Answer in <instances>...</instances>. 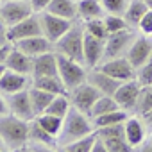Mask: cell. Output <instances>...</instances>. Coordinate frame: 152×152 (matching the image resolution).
I'll return each instance as SVG.
<instances>
[{
    "label": "cell",
    "instance_id": "603a6c76",
    "mask_svg": "<svg viewBox=\"0 0 152 152\" xmlns=\"http://www.w3.org/2000/svg\"><path fill=\"white\" fill-rule=\"evenodd\" d=\"M45 11H48L56 16L66 18V20H73L75 16H79L77 15V4L73 0H52Z\"/></svg>",
    "mask_w": 152,
    "mask_h": 152
},
{
    "label": "cell",
    "instance_id": "44dd1931",
    "mask_svg": "<svg viewBox=\"0 0 152 152\" xmlns=\"http://www.w3.org/2000/svg\"><path fill=\"white\" fill-rule=\"evenodd\" d=\"M6 66L13 72L23 73V75H32V68H34V57L27 56L25 52H22L20 48L13 47L7 59H6Z\"/></svg>",
    "mask_w": 152,
    "mask_h": 152
},
{
    "label": "cell",
    "instance_id": "2e32d148",
    "mask_svg": "<svg viewBox=\"0 0 152 152\" xmlns=\"http://www.w3.org/2000/svg\"><path fill=\"white\" fill-rule=\"evenodd\" d=\"M104 47H106L104 39H99V38L84 32V64L90 68L99 66L104 59Z\"/></svg>",
    "mask_w": 152,
    "mask_h": 152
},
{
    "label": "cell",
    "instance_id": "f6af8a7d",
    "mask_svg": "<svg viewBox=\"0 0 152 152\" xmlns=\"http://www.w3.org/2000/svg\"><path fill=\"white\" fill-rule=\"evenodd\" d=\"M0 32H7V27H6V23H4V20H2V16H0Z\"/></svg>",
    "mask_w": 152,
    "mask_h": 152
},
{
    "label": "cell",
    "instance_id": "b9f144b4",
    "mask_svg": "<svg viewBox=\"0 0 152 152\" xmlns=\"http://www.w3.org/2000/svg\"><path fill=\"white\" fill-rule=\"evenodd\" d=\"M9 113V106H7V102L2 99V97H0V116H2V115H7Z\"/></svg>",
    "mask_w": 152,
    "mask_h": 152
},
{
    "label": "cell",
    "instance_id": "7a4b0ae2",
    "mask_svg": "<svg viewBox=\"0 0 152 152\" xmlns=\"http://www.w3.org/2000/svg\"><path fill=\"white\" fill-rule=\"evenodd\" d=\"M0 136L11 150L25 148V143L29 141V122L9 111L7 115L0 116Z\"/></svg>",
    "mask_w": 152,
    "mask_h": 152
},
{
    "label": "cell",
    "instance_id": "9c48e42d",
    "mask_svg": "<svg viewBox=\"0 0 152 152\" xmlns=\"http://www.w3.org/2000/svg\"><path fill=\"white\" fill-rule=\"evenodd\" d=\"M131 45H132V34L129 32V29L109 34L107 39H106L104 59H102V61H109V59L122 57L124 54H127V50H129Z\"/></svg>",
    "mask_w": 152,
    "mask_h": 152
},
{
    "label": "cell",
    "instance_id": "30bf717a",
    "mask_svg": "<svg viewBox=\"0 0 152 152\" xmlns=\"http://www.w3.org/2000/svg\"><path fill=\"white\" fill-rule=\"evenodd\" d=\"M7 106H9V111H11L13 115H16L18 118H22V120L31 122V120L36 118V113H34V107H32V100H31L29 88L7 95Z\"/></svg>",
    "mask_w": 152,
    "mask_h": 152
},
{
    "label": "cell",
    "instance_id": "f907efd6",
    "mask_svg": "<svg viewBox=\"0 0 152 152\" xmlns=\"http://www.w3.org/2000/svg\"><path fill=\"white\" fill-rule=\"evenodd\" d=\"M150 86H152V84H150Z\"/></svg>",
    "mask_w": 152,
    "mask_h": 152
},
{
    "label": "cell",
    "instance_id": "681fc988",
    "mask_svg": "<svg viewBox=\"0 0 152 152\" xmlns=\"http://www.w3.org/2000/svg\"><path fill=\"white\" fill-rule=\"evenodd\" d=\"M148 61H150V63H152V54H150V59H148Z\"/></svg>",
    "mask_w": 152,
    "mask_h": 152
},
{
    "label": "cell",
    "instance_id": "1f68e13d",
    "mask_svg": "<svg viewBox=\"0 0 152 152\" xmlns=\"http://www.w3.org/2000/svg\"><path fill=\"white\" fill-rule=\"evenodd\" d=\"M84 29H86V32H88V34H91V36L99 38V39H104V41H106V39H107V36H109V32H107V29H106V23H104V18L86 20Z\"/></svg>",
    "mask_w": 152,
    "mask_h": 152
},
{
    "label": "cell",
    "instance_id": "cb8c5ba5",
    "mask_svg": "<svg viewBox=\"0 0 152 152\" xmlns=\"http://www.w3.org/2000/svg\"><path fill=\"white\" fill-rule=\"evenodd\" d=\"M32 86L41 88L45 91H50L54 95H66L68 90L64 86V83L61 81L59 75H48V77H36L32 81Z\"/></svg>",
    "mask_w": 152,
    "mask_h": 152
},
{
    "label": "cell",
    "instance_id": "ac0fdd59",
    "mask_svg": "<svg viewBox=\"0 0 152 152\" xmlns=\"http://www.w3.org/2000/svg\"><path fill=\"white\" fill-rule=\"evenodd\" d=\"M150 54H152V41L147 39V38H138L132 41V45L129 47L125 57L131 61V64L138 70L140 66H143L145 63H148L150 59Z\"/></svg>",
    "mask_w": 152,
    "mask_h": 152
},
{
    "label": "cell",
    "instance_id": "6da1fadb",
    "mask_svg": "<svg viewBox=\"0 0 152 152\" xmlns=\"http://www.w3.org/2000/svg\"><path fill=\"white\" fill-rule=\"evenodd\" d=\"M91 132H93V127L88 120V115L79 111L75 106H70V109L64 116V122H63V129L57 136V145L64 147V145L73 143Z\"/></svg>",
    "mask_w": 152,
    "mask_h": 152
},
{
    "label": "cell",
    "instance_id": "5b68a950",
    "mask_svg": "<svg viewBox=\"0 0 152 152\" xmlns=\"http://www.w3.org/2000/svg\"><path fill=\"white\" fill-rule=\"evenodd\" d=\"M32 4L31 0H6L0 6V16H2L6 27H13L20 22H23L25 18H29L32 15Z\"/></svg>",
    "mask_w": 152,
    "mask_h": 152
},
{
    "label": "cell",
    "instance_id": "83f0119b",
    "mask_svg": "<svg viewBox=\"0 0 152 152\" xmlns=\"http://www.w3.org/2000/svg\"><path fill=\"white\" fill-rule=\"evenodd\" d=\"M116 109H122V107L118 106V102L115 100V97H111V95H100L99 100L95 102V106L91 107L90 116L97 118L100 115H106V113H111V111H116Z\"/></svg>",
    "mask_w": 152,
    "mask_h": 152
},
{
    "label": "cell",
    "instance_id": "74e56055",
    "mask_svg": "<svg viewBox=\"0 0 152 152\" xmlns=\"http://www.w3.org/2000/svg\"><path fill=\"white\" fill-rule=\"evenodd\" d=\"M138 27H140V31L143 32V34H152V9H148L147 13H145V16L140 20V23H138Z\"/></svg>",
    "mask_w": 152,
    "mask_h": 152
},
{
    "label": "cell",
    "instance_id": "484cf974",
    "mask_svg": "<svg viewBox=\"0 0 152 152\" xmlns=\"http://www.w3.org/2000/svg\"><path fill=\"white\" fill-rule=\"evenodd\" d=\"M104 6L100 0H79L77 2V15L86 22V20H93V18H102L104 13Z\"/></svg>",
    "mask_w": 152,
    "mask_h": 152
},
{
    "label": "cell",
    "instance_id": "f1b7e54d",
    "mask_svg": "<svg viewBox=\"0 0 152 152\" xmlns=\"http://www.w3.org/2000/svg\"><path fill=\"white\" fill-rule=\"evenodd\" d=\"M36 120L39 122L41 127H45V129H47L50 134H54V136H59V132H61V129H63V122H64V118L56 116V115H50V113L38 115Z\"/></svg>",
    "mask_w": 152,
    "mask_h": 152
},
{
    "label": "cell",
    "instance_id": "d6986e66",
    "mask_svg": "<svg viewBox=\"0 0 152 152\" xmlns=\"http://www.w3.org/2000/svg\"><path fill=\"white\" fill-rule=\"evenodd\" d=\"M29 88V75L13 72V70H6V73L0 77V93L2 95H11L22 90Z\"/></svg>",
    "mask_w": 152,
    "mask_h": 152
},
{
    "label": "cell",
    "instance_id": "9a60e30c",
    "mask_svg": "<svg viewBox=\"0 0 152 152\" xmlns=\"http://www.w3.org/2000/svg\"><path fill=\"white\" fill-rule=\"evenodd\" d=\"M86 81H88L90 84H93L102 95H111V97L116 93V90H118L120 84H122V81L111 77L109 73L102 72L100 68H93V70L88 73V79H86Z\"/></svg>",
    "mask_w": 152,
    "mask_h": 152
},
{
    "label": "cell",
    "instance_id": "4fadbf2b",
    "mask_svg": "<svg viewBox=\"0 0 152 152\" xmlns=\"http://www.w3.org/2000/svg\"><path fill=\"white\" fill-rule=\"evenodd\" d=\"M140 91H141V84L136 79H131V81L122 83L113 97H115V100L118 102V106L122 109L129 111V109H136V102H138Z\"/></svg>",
    "mask_w": 152,
    "mask_h": 152
},
{
    "label": "cell",
    "instance_id": "52a82bcc",
    "mask_svg": "<svg viewBox=\"0 0 152 152\" xmlns=\"http://www.w3.org/2000/svg\"><path fill=\"white\" fill-rule=\"evenodd\" d=\"M39 20H41V29H43V36L48 38L52 43H56L57 39H61L68 29L72 27V20H66V18H61V16H56L48 11H43L39 15Z\"/></svg>",
    "mask_w": 152,
    "mask_h": 152
},
{
    "label": "cell",
    "instance_id": "ffe728a7",
    "mask_svg": "<svg viewBox=\"0 0 152 152\" xmlns=\"http://www.w3.org/2000/svg\"><path fill=\"white\" fill-rule=\"evenodd\" d=\"M48 75H59L57 66V54L45 52L34 57V68H32V77H48Z\"/></svg>",
    "mask_w": 152,
    "mask_h": 152
},
{
    "label": "cell",
    "instance_id": "7bdbcfd3",
    "mask_svg": "<svg viewBox=\"0 0 152 152\" xmlns=\"http://www.w3.org/2000/svg\"><path fill=\"white\" fill-rule=\"evenodd\" d=\"M143 122H145V125H147V127H150V129H152V111H148V113H145V115H143Z\"/></svg>",
    "mask_w": 152,
    "mask_h": 152
},
{
    "label": "cell",
    "instance_id": "e575fe53",
    "mask_svg": "<svg viewBox=\"0 0 152 152\" xmlns=\"http://www.w3.org/2000/svg\"><path fill=\"white\" fill-rule=\"evenodd\" d=\"M104 23H106V29H107L109 34L120 32V31H125L127 29V22L120 15H107V16H104Z\"/></svg>",
    "mask_w": 152,
    "mask_h": 152
},
{
    "label": "cell",
    "instance_id": "5bb4252c",
    "mask_svg": "<svg viewBox=\"0 0 152 152\" xmlns=\"http://www.w3.org/2000/svg\"><path fill=\"white\" fill-rule=\"evenodd\" d=\"M29 141L34 143L36 150H54L57 147V136L50 134L45 127H41L36 118L29 122Z\"/></svg>",
    "mask_w": 152,
    "mask_h": 152
},
{
    "label": "cell",
    "instance_id": "8992f818",
    "mask_svg": "<svg viewBox=\"0 0 152 152\" xmlns=\"http://www.w3.org/2000/svg\"><path fill=\"white\" fill-rule=\"evenodd\" d=\"M97 134L100 136V140L106 143L107 152H127L132 147L129 145L127 138H125V127L124 124H115V125H106V127H99Z\"/></svg>",
    "mask_w": 152,
    "mask_h": 152
},
{
    "label": "cell",
    "instance_id": "bcb514c9",
    "mask_svg": "<svg viewBox=\"0 0 152 152\" xmlns=\"http://www.w3.org/2000/svg\"><path fill=\"white\" fill-rule=\"evenodd\" d=\"M6 70H7V66H6L4 63H0V77H2V75L6 73Z\"/></svg>",
    "mask_w": 152,
    "mask_h": 152
},
{
    "label": "cell",
    "instance_id": "d4e9b609",
    "mask_svg": "<svg viewBox=\"0 0 152 152\" xmlns=\"http://www.w3.org/2000/svg\"><path fill=\"white\" fill-rule=\"evenodd\" d=\"M29 93H31V100H32V107H34V113L36 116L38 115H43L47 111V107L50 106V102L54 100V93L50 91H45L41 88H36V86H31L29 88Z\"/></svg>",
    "mask_w": 152,
    "mask_h": 152
},
{
    "label": "cell",
    "instance_id": "836d02e7",
    "mask_svg": "<svg viewBox=\"0 0 152 152\" xmlns=\"http://www.w3.org/2000/svg\"><path fill=\"white\" fill-rule=\"evenodd\" d=\"M136 111L143 116L145 113L152 111V86H141L138 102H136Z\"/></svg>",
    "mask_w": 152,
    "mask_h": 152
},
{
    "label": "cell",
    "instance_id": "ab89813d",
    "mask_svg": "<svg viewBox=\"0 0 152 152\" xmlns=\"http://www.w3.org/2000/svg\"><path fill=\"white\" fill-rule=\"evenodd\" d=\"M91 152H107V147H106V143L100 140L99 134H97V138H95V141H93V148H91Z\"/></svg>",
    "mask_w": 152,
    "mask_h": 152
},
{
    "label": "cell",
    "instance_id": "277c9868",
    "mask_svg": "<svg viewBox=\"0 0 152 152\" xmlns=\"http://www.w3.org/2000/svg\"><path fill=\"white\" fill-rule=\"evenodd\" d=\"M57 66H59V77L64 83L68 91L75 90L79 84L86 83V79H88V73H86L83 63L73 61V59H70L63 54H57Z\"/></svg>",
    "mask_w": 152,
    "mask_h": 152
},
{
    "label": "cell",
    "instance_id": "60d3db41",
    "mask_svg": "<svg viewBox=\"0 0 152 152\" xmlns=\"http://www.w3.org/2000/svg\"><path fill=\"white\" fill-rule=\"evenodd\" d=\"M11 43H6V45H2L0 47V63H4L6 64V59H7V56H9V52H11Z\"/></svg>",
    "mask_w": 152,
    "mask_h": 152
},
{
    "label": "cell",
    "instance_id": "d6a6232c",
    "mask_svg": "<svg viewBox=\"0 0 152 152\" xmlns=\"http://www.w3.org/2000/svg\"><path fill=\"white\" fill-rule=\"evenodd\" d=\"M70 109V102H68V97L66 95H56L54 100L50 102V106L47 107L45 113H50V115H56V116H61L64 118L66 113Z\"/></svg>",
    "mask_w": 152,
    "mask_h": 152
},
{
    "label": "cell",
    "instance_id": "f546056e",
    "mask_svg": "<svg viewBox=\"0 0 152 152\" xmlns=\"http://www.w3.org/2000/svg\"><path fill=\"white\" fill-rule=\"evenodd\" d=\"M125 120H127V113H125V109H116V111H111V113H106V115H100V116L93 118L95 127H106V125L124 124Z\"/></svg>",
    "mask_w": 152,
    "mask_h": 152
},
{
    "label": "cell",
    "instance_id": "d590c367",
    "mask_svg": "<svg viewBox=\"0 0 152 152\" xmlns=\"http://www.w3.org/2000/svg\"><path fill=\"white\" fill-rule=\"evenodd\" d=\"M104 9L111 15H124L131 0H100Z\"/></svg>",
    "mask_w": 152,
    "mask_h": 152
},
{
    "label": "cell",
    "instance_id": "7402d4cb",
    "mask_svg": "<svg viewBox=\"0 0 152 152\" xmlns=\"http://www.w3.org/2000/svg\"><path fill=\"white\" fill-rule=\"evenodd\" d=\"M125 127V138L132 148H138L145 141V122H140L138 118H127L124 122Z\"/></svg>",
    "mask_w": 152,
    "mask_h": 152
},
{
    "label": "cell",
    "instance_id": "c3c4849f",
    "mask_svg": "<svg viewBox=\"0 0 152 152\" xmlns=\"http://www.w3.org/2000/svg\"><path fill=\"white\" fill-rule=\"evenodd\" d=\"M143 2H145V4H147V6H148L150 9H152V0H143Z\"/></svg>",
    "mask_w": 152,
    "mask_h": 152
},
{
    "label": "cell",
    "instance_id": "4dcf8cb0",
    "mask_svg": "<svg viewBox=\"0 0 152 152\" xmlns=\"http://www.w3.org/2000/svg\"><path fill=\"white\" fill-rule=\"evenodd\" d=\"M95 138H97V132H91V134H88V136H84V138H81L77 141H73V143H68V145H64L61 148L68 150V152H91Z\"/></svg>",
    "mask_w": 152,
    "mask_h": 152
},
{
    "label": "cell",
    "instance_id": "ba28073f",
    "mask_svg": "<svg viewBox=\"0 0 152 152\" xmlns=\"http://www.w3.org/2000/svg\"><path fill=\"white\" fill-rule=\"evenodd\" d=\"M100 95H102V93H100L93 84H90V83L86 81V83L79 84L75 90H72V104L77 107L79 111H83L84 115L90 116L91 107L95 106V102L99 100Z\"/></svg>",
    "mask_w": 152,
    "mask_h": 152
},
{
    "label": "cell",
    "instance_id": "f35d334b",
    "mask_svg": "<svg viewBox=\"0 0 152 152\" xmlns=\"http://www.w3.org/2000/svg\"><path fill=\"white\" fill-rule=\"evenodd\" d=\"M52 2V0H31V4H32V9L34 11H45L48 7V4Z\"/></svg>",
    "mask_w": 152,
    "mask_h": 152
},
{
    "label": "cell",
    "instance_id": "7c38bea8",
    "mask_svg": "<svg viewBox=\"0 0 152 152\" xmlns=\"http://www.w3.org/2000/svg\"><path fill=\"white\" fill-rule=\"evenodd\" d=\"M100 70L109 73L111 77L125 83V81H131V79H136V68L131 64V61L122 56V57H116V59H109V61H104L100 64Z\"/></svg>",
    "mask_w": 152,
    "mask_h": 152
},
{
    "label": "cell",
    "instance_id": "8fae6325",
    "mask_svg": "<svg viewBox=\"0 0 152 152\" xmlns=\"http://www.w3.org/2000/svg\"><path fill=\"white\" fill-rule=\"evenodd\" d=\"M38 34H43V29H41V20L39 16L36 15H31L29 18H25L23 22L13 25L7 29L6 36L11 43L18 41V39H23V38H31V36H38Z\"/></svg>",
    "mask_w": 152,
    "mask_h": 152
},
{
    "label": "cell",
    "instance_id": "ee69618b",
    "mask_svg": "<svg viewBox=\"0 0 152 152\" xmlns=\"http://www.w3.org/2000/svg\"><path fill=\"white\" fill-rule=\"evenodd\" d=\"M6 43H11V41L7 39V36H6L4 32H0V47H2V45H6Z\"/></svg>",
    "mask_w": 152,
    "mask_h": 152
},
{
    "label": "cell",
    "instance_id": "816d5d0a",
    "mask_svg": "<svg viewBox=\"0 0 152 152\" xmlns=\"http://www.w3.org/2000/svg\"><path fill=\"white\" fill-rule=\"evenodd\" d=\"M150 138H152V136H150Z\"/></svg>",
    "mask_w": 152,
    "mask_h": 152
},
{
    "label": "cell",
    "instance_id": "7dc6e473",
    "mask_svg": "<svg viewBox=\"0 0 152 152\" xmlns=\"http://www.w3.org/2000/svg\"><path fill=\"white\" fill-rule=\"evenodd\" d=\"M4 148H7V147H6V143H4V140H2V136H0V150H4Z\"/></svg>",
    "mask_w": 152,
    "mask_h": 152
},
{
    "label": "cell",
    "instance_id": "8d00e7d4",
    "mask_svg": "<svg viewBox=\"0 0 152 152\" xmlns=\"http://www.w3.org/2000/svg\"><path fill=\"white\" fill-rule=\"evenodd\" d=\"M136 81L141 86H150L152 84V63L150 61L138 68V72H136Z\"/></svg>",
    "mask_w": 152,
    "mask_h": 152
},
{
    "label": "cell",
    "instance_id": "4316f807",
    "mask_svg": "<svg viewBox=\"0 0 152 152\" xmlns=\"http://www.w3.org/2000/svg\"><path fill=\"white\" fill-rule=\"evenodd\" d=\"M150 7L143 2V0H131L125 13H124V18L127 22V25H138L140 20L145 16V13L148 11Z\"/></svg>",
    "mask_w": 152,
    "mask_h": 152
},
{
    "label": "cell",
    "instance_id": "3957f363",
    "mask_svg": "<svg viewBox=\"0 0 152 152\" xmlns=\"http://www.w3.org/2000/svg\"><path fill=\"white\" fill-rule=\"evenodd\" d=\"M84 32L81 23H72L68 32L56 41V52L84 64Z\"/></svg>",
    "mask_w": 152,
    "mask_h": 152
},
{
    "label": "cell",
    "instance_id": "e0dca14e",
    "mask_svg": "<svg viewBox=\"0 0 152 152\" xmlns=\"http://www.w3.org/2000/svg\"><path fill=\"white\" fill-rule=\"evenodd\" d=\"M13 45H15L16 48H20L22 52H25L27 56H31V57H36V56H39V54H45V52H52V41H50L48 38H45L43 34L18 39V41H15Z\"/></svg>",
    "mask_w": 152,
    "mask_h": 152
}]
</instances>
